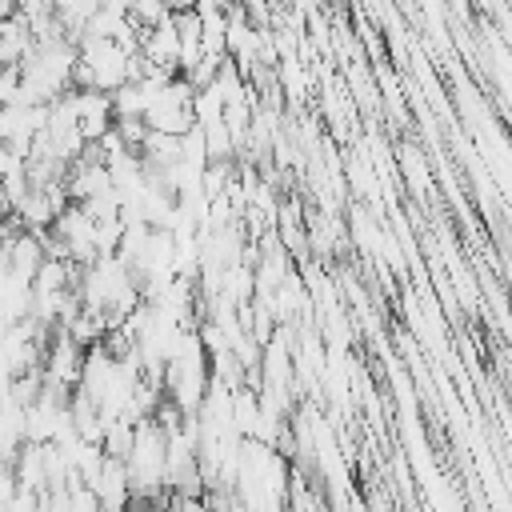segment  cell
<instances>
[]
</instances>
